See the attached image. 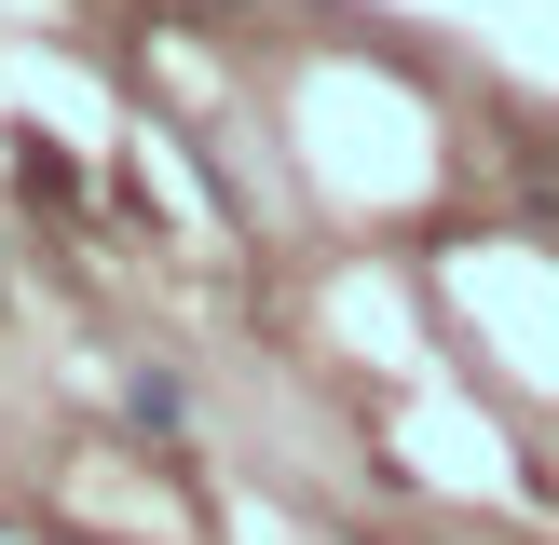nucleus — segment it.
I'll return each instance as SVG.
<instances>
[{"label": "nucleus", "mask_w": 559, "mask_h": 545, "mask_svg": "<svg viewBox=\"0 0 559 545\" xmlns=\"http://www.w3.org/2000/svg\"><path fill=\"white\" fill-rule=\"evenodd\" d=\"M14 191H27V205H69V150H55V136H14Z\"/></svg>", "instance_id": "obj_1"}]
</instances>
